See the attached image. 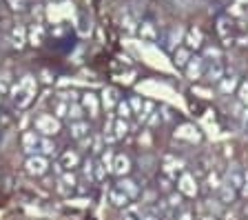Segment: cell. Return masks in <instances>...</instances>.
Instances as JSON below:
<instances>
[{
  "label": "cell",
  "mask_w": 248,
  "mask_h": 220,
  "mask_svg": "<svg viewBox=\"0 0 248 220\" xmlns=\"http://www.w3.org/2000/svg\"><path fill=\"white\" fill-rule=\"evenodd\" d=\"M80 107H82V111H87L91 118H95L100 111V100L95 94H91V91H87V94L80 96Z\"/></svg>",
  "instance_id": "obj_6"
},
{
  "label": "cell",
  "mask_w": 248,
  "mask_h": 220,
  "mask_svg": "<svg viewBox=\"0 0 248 220\" xmlns=\"http://www.w3.org/2000/svg\"><path fill=\"white\" fill-rule=\"evenodd\" d=\"M184 29H182L180 25H175V27H170L169 29V36H166V49H170V51H175L177 49V45H180L182 40H184Z\"/></svg>",
  "instance_id": "obj_11"
},
{
  "label": "cell",
  "mask_w": 248,
  "mask_h": 220,
  "mask_svg": "<svg viewBox=\"0 0 248 220\" xmlns=\"http://www.w3.org/2000/svg\"><path fill=\"white\" fill-rule=\"evenodd\" d=\"M108 200H111V204H115V207H129V203H131L129 196L118 187H113L111 191H108Z\"/></svg>",
  "instance_id": "obj_16"
},
{
  "label": "cell",
  "mask_w": 248,
  "mask_h": 220,
  "mask_svg": "<svg viewBox=\"0 0 248 220\" xmlns=\"http://www.w3.org/2000/svg\"><path fill=\"white\" fill-rule=\"evenodd\" d=\"M142 220H157V218H155V216H144Z\"/></svg>",
  "instance_id": "obj_43"
},
{
  "label": "cell",
  "mask_w": 248,
  "mask_h": 220,
  "mask_svg": "<svg viewBox=\"0 0 248 220\" xmlns=\"http://www.w3.org/2000/svg\"><path fill=\"white\" fill-rule=\"evenodd\" d=\"M177 220H193V214L191 211H182V214L177 216Z\"/></svg>",
  "instance_id": "obj_42"
},
{
  "label": "cell",
  "mask_w": 248,
  "mask_h": 220,
  "mask_svg": "<svg viewBox=\"0 0 248 220\" xmlns=\"http://www.w3.org/2000/svg\"><path fill=\"white\" fill-rule=\"evenodd\" d=\"M36 91H38V80L36 76H22L18 80V85H14V89H11V98H14V105L18 109H27V107L33 102L36 98Z\"/></svg>",
  "instance_id": "obj_1"
},
{
  "label": "cell",
  "mask_w": 248,
  "mask_h": 220,
  "mask_svg": "<svg viewBox=\"0 0 248 220\" xmlns=\"http://www.w3.org/2000/svg\"><path fill=\"white\" fill-rule=\"evenodd\" d=\"M0 100H2V96H0Z\"/></svg>",
  "instance_id": "obj_44"
},
{
  "label": "cell",
  "mask_w": 248,
  "mask_h": 220,
  "mask_svg": "<svg viewBox=\"0 0 248 220\" xmlns=\"http://www.w3.org/2000/svg\"><path fill=\"white\" fill-rule=\"evenodd\" d=\"M126 134H129V122L122 120V118H115V120H113V136H115V140H122Z\"/></svg>",
  "instance_id": "obj_21"
},
{
  "label": "cell",
  "mask_w": 248,
  "mask_h": 220,
  "mask_svg": "<svg viewBox=\"0 0 248 220\" xmlns=\"http://www.w3.org/2000/svg\"><path fill=\"white\" fill-rule=\"evenodd\" d=\"M177 136H184V138H191V140H197V138H200V134H197V131L193 134V127L184 125L180 131H177Z\"/></svg>",
  "instance_id": "obj_35"
},
{
  "label": "cell",
  "mask_w": 248,
  "mask_h": 220,
  "mask_svg": "<svg viewBox=\"0 0 248 220\" xmlns=\"http://www.w3.org/2000/svg\"><path fill=\"white\" fill-rule=\"evenodd\" d=\"M239 191H242V194L248 198V171L244 173V185H242V189H239Z\"/></svg>",
  "instance_id": "obj_40"
},
{
  "label": "cell",
  "mask_w": 248,
  "mask_h": 220,
  "mask_svg": "<svg viewBox=\"0 0 248 220\" xmlns=\"http://www.w3.org/2000/svg\"><path fill=\"white\" fill-rule=\"evenodd\" d=\"M76 187V176L71 171H62L60 173V189L62 191H69V189Z\"/></svg>",
  "instance_id": "obj_25"
},
{
  "label": "cell",
  "mask_w": 248,
  "mask_h": 220,
  "mask_svg": "<svg viewBox=\"0 0 248 220\" xmlns=\"http://www.w3.org/2000/svg\"><path fill=\"white\" fill-rule=\"evenodd\" d=\"M42 38H45V27L42 25H33L29 32V42L31 45H40Z\"/></svg>",
  "instance_id": "obj_27"
},
{
  "label": "cell",
  "mask_w": 248,
  "mask_h": 220,
  "mask_svg": "<svg viewBox=\"0 0 248 220\" xmlns=\"http://www.w3.org/2000/svg\"><path fill=\"white\" fill-rule=\"evenodd\" d=\"M237 87V76H226V78L219 80V91L222 94H232Z\"/></svg>",
  "instance_id": "obj_23"
},
{
  "label": "cell",
  "mask_w": 248,
  "mask_h": 220,
  "mask_svg": "<svg viewBox=\"0 0 248 220\" xmlns=\"http://www.w3.org/2000/svg\"><path fill=\"white\" fill-rule=\"evenodd\" d=\"M71 136L76 138V140H84L87 136H91L89 122H84V120H76V122H71Z\"/></svg>",
  "instance_id": "obj_15"
},
{
  "label": "cell",
  "mask_w": 248,
  "mask_h": 220,
  "mask_svg": "<svg viewBox=\"0 0 248 220\" xmlns=\"http://www.w3.org/2000/svg\"><path fill=\"white\" fill-rule=\"evenodd\" d=\"M78 163H80V156L76 152H71V149H67L58 160V167H60V171H71V169L78 167Z\"/></svg>",
  "instance_id": "obj_9"
},
{
  "label": "cell",
  "mask_w": 248,
  "mask_h": 220,
  "mask_svg": "<svg viewBox=\"0 0 248 220\" xmlns=\"http://www.w3.org/2000/svg\"><path fill=\"white\" fill-rule=\"evenodd\" d=\"M7 5H9L14 11H25L27 0H7Z\"/></svg>",
  "instance_id": "obj_36"
},
{
  "label": "cell",
  "mask_w": 248,
  "mask_h": 220,
  "mask_svg": "<svg viewBox=\"0 0 248 220\" xmlns=\"http://www.w3.org/2000/svg\"><path fill=\"white\" fill-rule=\"evenodd\" d=\"M184 42H186V49H200L202 45H204V34H202L200 27H191V29H186Z\"/></svg>",
  "instance_id": "obj_7"
},
{
  "label": "cell",
  "mask_w": 248,
  "mask_h": 220,
  "mask_svg": "<svg viewBox=\"0 0 248 220\" xmlns=\"http://www.w3.org/2000/svg\"><path fill=\"white\" fill-rule=\"evenodd\" d=\"M217 32H219L222 38H228V34H231V20L228 18H219L217 20Z\"/></svg>",
  "instance_id": "obj_30"
},
{
  "label": "cell",
  "mask_w": 248,
  "mask_h": 220,
  "mask_svg": "<svg viewBox=\"0 0 248 220\" xmlns=\"http://www.w3.org/2000/svg\"><path fill=\"white\" fill-rule=\"evenodd\" d=\"M115 187H118V189H122V191H124V194H126V196H129L131 200H133V198H138V194H140V187L133 183V180H129V178H120Z\"/></svg>",
  "instance_id": "obj_18"
},
{
  "label": "cell",
  "mask_w": 248,
  "mask_h": 220,
  "mask_svg": "<svg viewBox=\"0 0 248 220\" xmlns=\"http://www.w3.org/2000/svg\"><path fill=\"white\" fill-rule=\"evenodd\" d=\"M169 204H170V207H180V204H182V196L173 194V196L169 198Z\"/></svg>",
  "instance_id": "obj_39"
},
{
  "label": "cell",
  "mask_w": 248,
  "mask_h": 220,
  "mask_svg": "<svg viewBox=\"0 0 248 220\" xmlns=\"http://www.w3.org/2000/svg\"><path fill=\"white\" fill-rule=\"evenodd\" d=\"M129 105H131V111L140 116V114H142V109H144V100L138 98V96H133V98L129 100Z\"/></svg>",
  "instance_id": "obj_32"
},
{
  "label": "cell",
  "mask_w": 248,
  "mask_h": 220,
  "mask_svg": "<svg viewBox=\"0 0 248 220\" xmlns=\"http://www.w3.org/2000/svg\"><path fill=\"white\" fill-rule=\"evenodd\" d=\"M113 158H115V153L111 152V149H104V152H102V158H100V163L107 167V171H111V167H113Z\"/></svg>",
  "instance_id": "obj_31"
},
{
  "label": "cell",
  "mask_w": 248,
  "mask_h": 220,
  "mask_svg": "<svg viewBox=\"0 0 248 220\" xmlns=\"http://www.w3.org/2000/svg\"><path fill=\"white\" fill-rule=\"evenodd\" d=\"M239 116H242V125H244V129H248V107H246V109H244Z\"/></svg>",
  "instance_id": "obj_41"
},
{
  "label": "cell",
  "mask_w": 248,
  "mask_h": 220,
  "mask_svg": "<svg viewBox=\"0 0 248 220\" xmlns=\"http://www.w3.org/2000/svg\"><path fill=\"white\" fill-rule=\"evenodd\" d=\"M38 145H40V134L38 131H25V136H22V147H25V152L29 156L38 153Z\"/></svg>",
  "instance_id": "obj_10"
},
{
  "label": "cell",
  "mask_w": 248,
  "mask_h": 220,
  "mask_svg": "<svg viewBox=\"0 0 248 220\" xmlns=\"http://www.w3.org/2000/svg\"><path fill=\"white\" fill-rule=\"evenodd\" d=\"M25 169L31 176H45L46 169H49V160H46L45 156H40V153H33V156L27 158Z\"/></svg>",
  "instance_id": "obj_3"
},
{
  "label": "cell",
  "mask_w": 248,
  "mask_h": 220,
  "mask_svg": "<svg viewBox=\"0 0 248 220\" xmlns=\"http://www.w3.org/2000/svg\"><path fill=\"white\" fill-rule=\"evenodd\" d=\"M153 111H155V105L151 102V100H144V109H142V114H140V120L146 122V118H149Z\"/></svg>",
  "instance_id": "obj_34"
},
{
  "label": "cell",
  "mask_w": 248,
  "mask_h": 220,
  "mask_svg": "<svg viewBox=\"0 0 248 220\" xmlns=\"http://www.w3.org/2000/svg\"><path fill=\"white\" fill-rule=\"evenodd\" d=\"M226 185H231L232 189H242V185H244V173L239 171L237 167H231V169H228V173H226Z\"/></svg>",
  "instance_id": "obj_19"
},
{
  "label": "cell",
  "mask_w": 248,
  "mask_h": 220,
  "mask_svg": "<svg viewBox=\"0 0 248 220\" xmlns=\"http://www.w3.org/2000/svg\"><path fill=\"white\" fill-rule=\"evenodd\" d=\"M177 189H180L182 196H188V198H195L200 187H197V180L193 173H182L180 180H177Z\"/></svg>",
  "instance_id": "obj_5"
},
{
  "label": "cell",
  "mask_w": 248,
  "mask_h": 220,
  "mask_svg": "<svg viewBox=\"0 0 248 220\" xmlns=\"http://www.w3.org/2000/svg\"><path fill=\"white\" fill-rule=\"evenodd\" d=\"M235 11L237 14H248V0H235Z\"/></svg>",
  "instance_id": "obj_38"
},
{
  "label": "cell",
  "mask_w": 248,
  "mask_h": 220,
  "mask_svg": "<svg viewBox=\"0 0 248 220\" xmlns=\"http://www.w3.org/2000/svg\"><path fill=\"white\" fill-rule=\"evenodd\" d=\"M237 96H239V102L248 107V78L244 80L242 85H239V91H237Z\"/></svg>",
  "instance_id": "obj_33"
},
{
  "label": "cell",
  "mask_w": 248,
  "mask_h": 220,
  "mask_svg": "<svg viewBox=\"0 0 248 220\" xmlns=\"http://www.w3.org/2000/svg\"><path fill=\"white\" fill-rule=\"evenodd\" d=\"M33 131H38V134L45 138H51V136H56V134H60V120L51 114H40V116H36V120H33Z\"/></svg>",
  "instance_id": "obj_2"
},
{
  "label": "cell",
  "mask_w": 248,
  "mask_h": 220,
  "mask_svg": "<svg viewBox=\"0 0 248 220\" xmlns=\"http://www.w3.org/2000/svg\"><path fill=\"white\" fill-rule=\"evenodd\" d=\"M142 209L135 207V204H129V207H124V220H142Z\"/></svg>",
  "instance_id": "obj_28"
},
{
  "label": "cell",
  "mask_w": 248,
  "mask_h": 220,
  "mask_svg": "<svg viewBox=\"0 0 248 220\" xmlns=\"http://www.w3.org/2000/svg\"><path fill=\"white\" fill-rule=\"evenodd\" d=\"M118 102H120L118 89H115V87H107V89L102 91V105H104V109H107V111L115 109V107H118Z\"/></svg>",
  "instance_id": "obj_14"
},
{
  "label": "cell",
  "mask_w": 248,
  "mask_h": 220,
  "mask_svg": "<svg viewBox=\"0 0 248 220\" xmlns=\"http://www.w3.org/2000/svg\"><path fill=\"white\" fill-rule=\"evenodd\" d=\"M129 171H131V160H129V156H124V153H115L113 167H111V173H115L118 178H124V176H126Z\"/></svg>",
  "instance_id": "obj_8"
},
{
  "label": "cell",
  "mask_w": 248,
  "mask_h": 220,
  "mask_svg": "<svg viewBox=\"0 0 248 220\" xmlns=\"http://www.w3.org/2000/svg\"><path fill=\"white\" fill-rule=\"evenodd\" d=\"M9 42H11V47H14V49H22V47H25V42H27L25 27L16 25L14 29H11V34H9Z\"/></svg>",
  "instance_id": "obj_13"
},
{
  "label": "cell",
  "mask_w": 248,
  "mask_h": 220,
  "mask_svg": "<svg viewBox=\"0 0 248 220\" xmlns=\"http://www.w3.org/2000/svg\"><path fill=\"white\" fill-rule=\"evenodd\" d=\"M204 69H206V60L200 56H191V60L186 63L184 71H186V78L188 80H200L204 78Z\"/></svg>",
  "instance_id": "obj_4"
},
{
  "label": "cell",
  "mask_w": 248,
  "mask_h": 220,
  "mask_svg": "<svg viewBox=\"0 0 248 220\" xmlns=\"http://www.w3.org/2000/svg\"><path fill=\"white\" fill-rule=\"evenodd\" d=\"M164 169H166V173L175 176L177 171H182V160H175L173 156H166L164 158Z\"/></svg>",
  "instance_id": "obj_26"
},
{
  "label": "cell",
  "mask_w": 248,
  "mask_h": 220,
  "mask_svg": "<svg viewBox=\"0 0 248 220\" xmlns=\"http://www.w3.org/2000/svg\"><path fill=\"white\" fill-rule=\"evenodd\" d=\"M217 191H219V203H222V204L232 203V198H235V189H232L231 185H226V183L217 189Z\"/></svg>",
  "instance_id": "obj_24"
},
{
  "label": "cell",
  "mask_w": 248,
  "mask_h": 220,
  "mask_svg": "<svg viewBox=\"0 0 248 220\" xmlns=\"http://www.w3.org/2000/svg\"><path fill=\"white\" fill-rule=\"evenodd\" d=\"M206 58L208 60H222V51L217 47H208L206 49Z\"/></svg>",
  "instance_id": "obj_37"
},
{
  "label": "cell",
  "mask_w": 248,
  "mask_h": 220,
  "mask_svg": "<svg viewBox=\"0 0 248 220\" xmlns=\"http://www.w3.org/2000/svg\"><path fill=\"white\" fill-rule=\"evenodd\" d=\"M138 34H140V38H144V40H155V38H157V27H155V22L144 20V22H140Z\"/></svg>",
  "instance_id": "obj_17"
},
{
  "label": "cell",
  "mask_w": 248,
  "mask_h": 220,
  "mask_svg": "<svg viewBox=\"0 0 248 220\" xmlns=\"http://www.w3.org/2000/svg\"><path fill=\"white\" fill-rule=\"evenodd\" d=\"M38 152H40V156H53L56 153V145H53V140L51 138H45L42 136L40 138V145H38Z\"/></svg>",
  "instance_id": "obj_22"
},
{
  "label": "cell",
  "mask_w": 248,
  "mask_h": 220,
  "mask_svg": "<svg viewBox=\"0 0 248 220\" xmlns=\"http://www.w3.org/2000/svg\"><path fill=\"white\" fill-rule=\"evenodd\" d=\"M204 76L208 80H222L224 78V65L222 60H208L206 69H204Z\"/></svg>",
  "instance_id": "obj_12"
},
{
  "label": "cell",
  "mask_w": 248,
  "mask_h": 220,
  "mask_svg": "<svg viewBox=\"0 0 248 220\" xmlns=\"http://www.w3.org/2000/svg\"><path fill=\"white\" fill-rule=\"evenodd\" d=\"M115 109H118V118H122V120H126V118H131V116H133V111H131V105H129V100H120Z\"/></svg>",
  "instance_id": "obj_29"
},
{
  "label": "cell",
  "mask_w": 248,
  "mask_h": 220,
  "mask_svg": "<svg viewBox=\"0 0 248 220\" xmlns=\"http://www.w3.org/2000/svg\"><path fill=\"white\" fill-rule=\"evenodd\" d=\"M188 60H191V49H186V47H177L175 51H173V63H175L177 67L184 69Z\"/></svg>",
  "instance_id": "obj_20"
}]
</instances>
